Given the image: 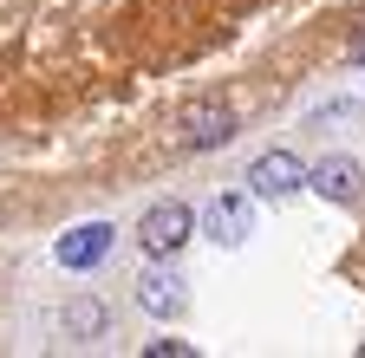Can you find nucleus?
Listing matches in <instances>:
<instances>
[{"mask_svg": "<svg viewBox=\"0 0 365 358\" xmlns=\"http://www.w3.org/2000/svg\"><path fill=\"white\" fill-rule=\"evenodd\" d=\"M190 235H196V209H190V202H157V209H144V228H137L144 254H157V260L182 254V241H190Z\"/></svg>", "mask_w": 365, "mask_h": 358, "instance_id": "obj_1", "label": "nucleus"}, {"mask_svg": "<svg viewBox=\"0 0 365 358\" xmlns=\"http://www.w3.org/2000/svg\"><path fill=\"white\" fill-rule=\"evenodd\" d=\"M202 235H209L215 248H242V241L255 235V209H248V196H215V202L202 209Z\"/></svg>", "mask_w": 365, "mask_h": 358, "instance_id": "obj_2", "label": "nucleus"}, {"mask_svg": "<svg viewBox=\"0 0 365 358\" xmlns=\"http://www.w3.org/2000/svg\"><path fill=\"white\" fill-rule=\"evenodd\" d=\"M182 137H190V150H222L228 137H235V111H228L222 98H202L182 111Z\"/></svg>", "mask_w": 365, "mask_h": 358, "instance_id": "obj_3", "label": "nucleus"}, {"mask_svg": "<svg viewBox=\"0 0 365 358\" xmlns=\"http://www.w3.org/2000/svg\"><path fill=\"white\" fill-rule=\"evenodd\" d=\"M105 254H111V228H105V221H85V228L59 235V248H53V260L66 267V274H91Z\"/></svg>", "mask_w": 365, "mask_h": 358, "instance_id": "obj_4", "label": "nucleus"}, {"mask_svg": "<svg viewBox=\"0 0 365 358\" xmlns=\"http://www.w3.org/2000/svg\"><path fill=\"white\" fill-rule=\"evenodd\" d=\"M300 183H307V169H300L294 150H267V157H255V169H248V189H255V196H294Z\"/></svg>", "mask_w": 365, "mask_h": 358, "instance_id": "obj_5", "label": "nucleus"}, {"mask_svg": "<svg viewBox=\"0 0 365 358\" xmlns=\"http://www.w3.org/2000/svg\"><path fill=\"white\" fill-rule=\"evenodd\" d=\"M307 183L327 196V202H359V189H365V169L352 163V157H327V163H313L307 169Z\"/></svg>", "mask_w": 365, "mask_h": 358, "instance_id": "obj_6", "label": "nucleus"}, {"mask_svg": "<svg viewBox=\"0 0 365 358\" xmlns=\"http://www.w3.org/2000/svg\"><path fill=\"white\" fill-rule=\"evenodd\" d=\"M137 300H144V312H157V320H176L182 312V280L170 274V267H157V274H144Z\"/></svg>", "mask_w": 365, "mask_h": 358, "instance_id": "obj_7", "label": "nucleus"}, {"mask_svg": "<svg viewBox=\"0 0 365 358\" xmlns=\"http://www.w3.org/2000/svg\"><path fill=\"white\" fill-rule=\"evenodd\" d=\"M105 326H111L105 300H72V306H66V332H72V339H98Z\"/></svg>", "mask_w": 365, "mask_h": 358, "instance_id": "obj_8", "label": "nucleus"}, {"mask_svg": "<svg viewBox=\"0 0 365 358\" xmlns=\"http://www.w3.org/2000/svg\"><path fill=\"white\" fill-rule=\"evenodd\" d=\"M144 352H150V358H190L196 345H190V339H150Z\"/></svg>", "mask_w": 365, "mask_h": 358, "instance_id": "obj_9", "label": "nucleus"}, {"mask_svg": "<svg viewBox=\"0 0 365 358\" xmlns=\"http://www.w3.org/2000/svg\"><path fill=\"white\" fill-rule=\"evenodd\" d=\"M352 59H359V65H365V33H359V46H352Z\"/></svg>", "mask_w": 365, "mask_h": 358, "instance_id": "obj_10", "label": "nucleus"}, {"mask_svg": "<svg viewBox=\"0 0 365 358\" xmlns=\"http://www.w3.org/2000/svg\"><path fill=\"white\" fill-rule=\"evenodd\" d=\"M359 358H365V345H359Z\"/></svg>", "mask_w": 365, "mask_h": 358, "instance_id": "obj_11", "label": "nucleus"}]
</instances>
